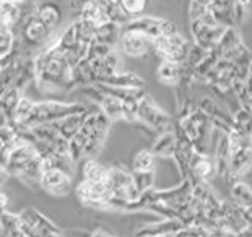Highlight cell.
Listing matches in <instances>:
<instances>
[{"mask_svg":"<svg viewBox=\"0 0 252 237\" xmlns=\"http://www.w3.org/2000/svg\"><path fill=\"white\" fill-rule=\"evenodd\" d=\"M39 187L54 196H65L69 193L71 187H73V176H69L65 171L57 168L47 169L41 174Z\"/></svg>","mask_w":252,"mask_h":237,"instance_id":"6da1fadb","label":"cell"},{"mask_svg":"<svg viewBox=\"0 0 252 237\" xmlns=\"http://www.w3.org/2000/svg\"><path fill=\"white\" fill-rule=\"evenodd\" d=\"M137 118H140L145 125L155 130H164L165 126L170 125V117L165 113H162L153 103V100H150L148 97H144L140 100Z\"/></svg>","mask_w":252,"mask_h":237,"instance_id":"7a4b0ae2","label":"cell"},{"mask_svg":"<svg viewBox=\"0 0 252 237\" xmlns=\"http://www.w3.org/2000/svg\"><path fill=\"white\" fill-rule=\"evenodd\" d=\"M24 26H22V38L24 43H27L29 46H36L41 44L43 41H46L51 35V29L46 26V24L38 19L35 13L29 16V18L22 19Z\"/></svg>","mask_w":252,"mask_h":237,"instance_id":"3957f363","label":"cell"},{"mask_svg":"<svg viewBox=\"0 0 252 237\" xmlns=\"http://www.w3.org/2000/svg\"><path fill=\"white\" fill-rule=\"evenodd\" d=\"M120 43L123 51L132 55V57H139V55H144L148 47L152 46L153 40L148 35L142 34V32H136V30H123V34L120 35Z\"/></svg>","mask_w":252,"mask_h":237,"instance_id":"277c9868","label":"cell"},{"mask_svg":"<svg viewBox=\"0 0 252 237\" xmlns=\"http://www.w3.org/2000/svg\"><path fill=\"white\" fill-rule=\"evenodd\" d=\"M19 217L22 221H26L27 225H30L32 228H35L38 234L41 237H47L51 234H57V233H62L60 229L55 226L52 221L47 220L44 215H41L38 210L35 209H26L19 213Z\"/></svg>","mask_w":252,"mask_h":237,"instance_id":"5b68a950","label":"cell"},{"mask_svg":"<svg viewBox=\"0 0 252 237\" xmlns=\"http://www.w3.org/2000/svg\"><path fill=\"white\" fill-rule=\"evenodd\" d=\"M189 168H191L189 176H195V179H200V180H208L210 177H213L216 174V161H215V158L208 157L207 154L195 152Z\"/></svg>","mask_w":252,"mask_h":237,"instance_id":"8992f818","label":"cell"},{"mask_svg":"<svg viewBox=\"0 0 252 237\" xmlns=\"http://www.w3.org/2000/svg\"><path fill=\"white\" fill-rule=\"evenodd\" d=\"M185 228L186 226L181 223L178 218H165V221H161V223L144 226L136 234V237H161V236H165V234L178 233V231H181V229H185Z\"/></svg>","mask_w":252,"mask_h":237,"instance_id":"52a82bcc","label":"cell"},{"mask_svg":"<svg viewBox=\"0 0 252 237\" xmlns=\"http://www.w3.org/2000/svg\"><path fill=\"white\" fill-rule=\"evenodd\" d=\"M35 16L38 19H41L47 27L51 30L55 29L62 22L63 18V13H62V8L57 2H41L38 3L36 10H35Z\"/></svg>","mask_w":252,"mask_h":237,"instance_id":"ba28073f","label":"cell"},{"mask_svg":"<svg viewBox=\"0 0 252 237\" xmlns=\"http://www.w3.org/2000/svg\"><path fill=\"white\" fill-rule=\"evenodd\" d=\"M162 24L164 19H158V18H137L132 19L126 24V30H136L142 32V34L148 35L150 38H156L158 35H161L162 30Z\"/></svg>","mask_w":252,"mask_h":237,"instance_id":"9c48e42d","label":"cell"},{"mask_svg":"<svg viewBox=\"0 0 252 237\" xmlns=\"http://www.w3.org/2000/svg\"><path fill=\"white\" fill-rule=\"evenodd\" d=\"M84 118H85V113H81V114L68 116L65 118H62V120L51 122V123H54L55 128L59 130L60 136H63L65 139H71V138L74 136V134H77L79 131H81Z\"/></svg>","mask_w":252,"mask_h":237,"instance_id":"30bf717a","label":"cell"},{"mask_svg":"<svg viewBox=\"0 0 252 237\" xmlns=\"http://www.w3.org/2000/svg\"><path fill=\"white\" fill-rule=\"evenodd\" d=\"M21 89L18 87H8V89H3L2 92V114H3V118L5 120H13L14 118V113L16 109H18V105L22 98V95L19 93Z\"/></svg>","mask_w":252,"mask_h":237,"instance_id":"8fae6325","label":"cell"},{"mask_svg":"<svg viewBox=\"0 0 252 237\" xmlns=\"http://www.w3.org/2000/svg\"><path fill=\"white\" fill-rule=\"evenodd\" d=\"M102 84H107V85H112V87H118V89H140L142 87V79L136 75H131V73H126V75H112V76H107L101 81Z\"/></svg>","mask_w":252,"mask_h":237,"instance_id":"7c38bea8","label":"cell"},{"mask_svg":"<svg viewBox=\"0 0 252 237\" xmlns=\"http://www.w3.org/2000/svg\"><path fill=\"white\" fill-rule=\"evenodd\" d=\"M82 177L84 180L90 182H107L109 168L96 163L94 160H87L82 166Z\"/></svg>","mask_w":252,"mask_h":237,"instance_id":"4fadbf2b","label":"cell"},{"mask_svg":"<svg viewBox=\"0 0 252 237\" xmlns=\"http://www.w3.org/2000/svg\"><path fill=\"white\" fill-rule=\"evenodd\" d=\"M175 147H177V136L170 131L162 133L159 138L156 139V142L152 147V152L155 155H173L175 154Z\"/></svg>","mask_w":252,"mask_h":237,"instance_id":"5bb4252c","label":"cell"},{"mask_svg":"<svg viewBox=\"0 0 252 237\" xmlns=\"http://www.w3.org/2000/svg\"><path fill=\"white\" fill-rule=\"evenodd\" d=\"M101 111L110 118V120H118V118L125 117L123 100L114 97V95H106V98L101 103Z\"/></svg>","mask_w":252,"mask_h":237,"instance_id":"9a60e30c","label":"cell"},{"mask_svg":"<svg viewBox=\"0 0 252 237\" xmlns=\"http://www.w3.org/2000/svg\"><path fill=\"white\" fill-rule=\"evenodd\" d=\"M181 71H183V68L180 67V63L162 60L159 70H158V76H159V79L164 82L175 84L181 79Z\"/></svg>","mask_w":252,"mask_h":237,"instance_id":"2e32d148","label":"cell"},{"mask_svg":"<svg viewBox=\"0 0 252 237\" xmlns=\"http://www.w3.org/2000/svg\"><path fill=\"white\" fill-rule=\"evenodd\" d=\"M118 24H115V22H107V24H104V26H101V27H98V30H96V37H94V41H99V43H106V44H109V46H112L118 38Z\"/></svg>","mask_w":252,"mask_h":237,"instance_id":"e0dca14e","label":"cell"},{"mask_svg":"<svg viewBox=\"0 0 252 237\" xmlns=\"http://www.w3.org/2000/svg\"><path fill=\"white\" fill-rule=\"evenodd\" d=\"M118 5L129 18H139L147 11L150 0H118Z\"/></svg>","mask_w":252,"mask_h":237,"instance_id":"ac0fdd59","label":"cell"},{"mask_svg":"<svg viewBox=\"0 0 252 237\" xmlns=\"http://www.w3.org/2000/svg\"><path fill=\"white\" fill-rule=\"evenodd\" d=\"M232 198L236 204L243 205V207H251L252 205V190L243 182H236L232 185Z\"/></svg>","mask_w":252,"mask_h":237,"instance_id":"d6986e66","label":"cell"},{"mask_svg":"<svg viewBox=\"0 0 252 237\" xmlns=\"http://www.w3.org/2000/svg\"><path fill=\"white\" fill-rule=\"evenodd\" d=\"M155 166V154L152 150H142L132 161V171L136 172H145V171H153Z\"/></svg>","mask_w":252,"mask_h":237,"instance_id":"ffe728a7","label":"cell"},{"mask_svg":"<svg viewBox=\"0 0 252 237\" xmlns=\"http://www.w3.org/2000/svg\"><path fill=\"white\" fill-rule=\"evenodd\" d=\"M87 141L89 138L85 136L84 133L79 131L74 134L73 138L69 139V155L74 161H79L82 157H85V147H87Z\"/></svg>","mask_w":252,"mask_h":237,"instance_id":"44dd1931","label":"cell"},{"mask_svg":"<svg viewBox=\"0 0 252 237\" xmlns=\"http://www.w3.org/2000/svg\"><path fill=\"white\" fill-rule=\"evenodd\" d=\"M132 176H134V182H136L137 188L144 195L148 190H152L153 187V182H155V172L153 171H145V172H136L132 171Z\"/></svg>","mask_w":252,"mask_h":237,"instance_id":"7402d4cb","label":"cell"},{"mask_svg":"<svg viewBox=\"0 0 252 237\" xmlns=\"http://www.w3.org/2000/svg\"><path fill=\"white\" fill-rule=\"evenodd\" d=\"M90 237H112V236H109V234L104 233V231H96V233H93Z\"/></svg>","mask_w":252,"mask_h":237,"instance_id":"603a6c76","label":"cell"},{"mask_svg":"<svg viewBox=\"0 0 252 237\" xmlns=\"http://www.w3.org/2000/svg\"><path fill=\"white\" fill-rule=\"evenodd\" d=\"M5 207H6V196L2 195V209L5 210Z\"/></svg>","mask_w":252,"mask_h":237,"instance_id":"cb8c5ba5","label":"cell"}]
</instances>
